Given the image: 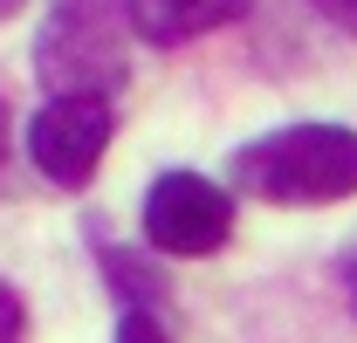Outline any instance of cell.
Masks as SVG:
<instances>
[{"mask_svg":"<svg viewBox=\"0 0 357 343\" xmlns=\"http://www.w3.org/2000/svg\"><path fill=\"white\" fill-rule=\"evenodd\" d=\"M234 185L268 206H330L357 192V130L289 124L234 151Z\"/></svg>","mask_w":357,"mask_h":343,"instance_id":"cell-1","label":"cell"},{"mask_svg":"<svg viewBox=\"0 0 357 343\" xmlns=\"http://www.w3.org/2000/svg\"><path fill=\"white\" fill-rule=\"evenodd\" d=\"M124 0H55L35 35V76L55 96H103L124 89Z\"/></svg>","mask_w":357,"mask_h":343,"instance_id":"cell-2","label":"cell"},{"mask_svg":"<svg viewBox=\"0 0 357 343\" xmlns=\"http://www.w3.org/2000/svg\"><path fill=\"white\" fill-rule=\"evenodd\" d=\"M234 234V199H227L213 178L199 172H165L144 199V241L158 254H178V261H206L227 247Z\"/></svg>","mask_w":357,"mask_h":343,"instance_id":"cell-3","label":"cell"},{"mask_svg":"<svg viewBox=\"0 0 357 343\" xmlns=\"http://www.w3.org/2000/svg\"><path fill=\"white\" fill-rule=\"evenodd\" d=\"M110 144V103L103 96H48L28 124V158L48 185H89Z\"/></svg>","mask_w":357,"mask_h":343,"instance_id":"cell-4","label":"cell"},{"mask_svg":"<svg viewBox=\"0 0 357 343\" xmlns=\"http://www.w3.org/2000/svg\"><path fill=\"white\" fill-rule=\"evenodd\" d=\"M124 14H131V28L144 42L178 48V42H192V35H213L227 21H241L248 0H124Z\"/></svg>","mask_w":357,"mask_h":343,"instance_id":"cell-5","label":"cell"},{"mask_svg":"<svg viewBox=\"0 0 357 343\" xmlns=\"http://www.w3.org/2000/svg\"><path fill=\"white\" fill-rule=\"evenodd\" d=\"M117 343H165V330H158L151 309H124L117 316Z\"/></svg>","mask_w":357,"mask_h":343,"instance_id":"cell-6","label":"cell"},{"mask_svg":"<svg viewBox=\"0 0 357 343\" xmlns=\"http://www.w3.org/2000/svg\"><path fill=\"white\" fill-rule=\"evenodd\" d=\"M28 337V309H21V296L0 282V343H21Z\"/></svg>","mask_w":357,"mask_h":343,"instance_id":"cell-7","label":"cell"},{"mask_svg":"<svg viewBox=\"0 0 357 343\" xmlns=\"http://www.w3.org/2000/svg\"><path fill=\"white\" fill-rule=\"evenodd\" d=\"M310 7L330 21V28H344V35L357 42V0H310Z\"/></svg>","mask_w":357,"mask_h":343,"instance_id":"cell-8","label":"cell"},{"mask_svg":"<svg viewBox=\"0 0 357 343\" xmlns=\"http://www.w3.org/2000/svg\"><path fill=\"white\" fill-rule=\"evenodd\" d=\"M344 289H351V309H357V254L344 261Z\"/></svg>","mask_w":357,"mask_h":343,"instance_id":"cell-9","label":"cell"},{"mask_svg":"<svg viewBox=\"0 0 357 343\" xmlns=\"http://www.w3.org/2000/svg\"><path fill=\"white\" fill-rule=\"evenodd\" d=\"M0 151H7V103H0Z\"/></svg>","mask_w":357,"mask_h":343,"instance_id":"cell-10","label":"cell"},{"mask_svg":"<svg viewBox=\"0 0 357 343\" xmlns=\"http://www.w3.org/2000/svg\"><path fill=\"white\" fill-rule=\"evenodd\" d=\"M14 7H21V0H0V21H7V14H14Z\"/></svg>","mask_w":357,"mask_h":343,"instance_id":"cell-11","label":"cell"}]
</instances>
